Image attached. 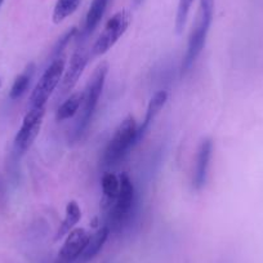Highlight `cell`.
Returning <instances> with one entry per match:
<instances>
[{"mask_svg":"<svg viewBox=\"0 0 263 263\" xmlns=\"http://www.w3.org/2000/svg\"><path fill=\"white\" fill-rule=\"evenodd\" d=\"M108 72V65L106 62L100 63L96 67L89 83L84 90V102H83L82 112H80L79 120H78L77 129H75V137L79 138L89 125L93 118L96 108H97L98 101L102 95L103 87L106 83V77Z\"/></svg>","mask_w":263,"mask_h":263,"instance_id":"7a4b0ae2","label":"cell"},{"mask_svg":"<svg viewBox=\"0 0 263 263\" xmlns=\"http://www.w3.org/2000/svg\"><path fill=\"white\" fill-rule=\"evenodd\" d=\"M0 85H2V80H0Z\"/></svg>","mask_w":263,"mask_h":263,"instance_id":"603a6c76","label":"cell"},{"mask_svg":"<svg viewBox=\"0 0 263 263\" xmlns=\"http://www.w3.org/2000/svg\"><path fill=\"white\" fill-rule=\"evenodd\" d=\"M3 3H4V0H0V7L3 6Z\"/></svg>","mask_w":263,"mask_h":263,"instance_id":"44dd1931","label":"cell"},{"mask_svg":"<svg viewBox=\"0 0 263 263\" xmlns=\"http://www.w3.org/2000/svg\"><path fill=\"white\" fill-rule=\"evenodd\" d=\"M102 208L103 211H108L112 205V203L115 201V199L118 197L119 190H120V177L115 176L114 173H106L102 177Z\"/></svg>","mask_w":263,"mask_h":263,"instance_id":"9a60e30c","label":"cell"},{"mask_svg":"<svg viewBox=\"0 0 263 263\" xmlns=\"http://www.w3.org/2000/svg\"><path fill=\"white\" fill-rule=\"evenodd\" d=\"M80 218H82V209H80L79 204L75 200L69 201L67 205H66L65 218H63L62 223L60 224V229H58L57 234L54 236L55 241H58L62 237L67 236L74 230L75 224H78Z\"/></svg>","mask_w":263,"mask_h":263,"instance_id":"5bb4252c","label":"cell"},{"mask_svg":"<svg viewBox=\"0 0 263 263\" xmlns=\"http://www.w3.org/2000/svg\"><path fill=\"white\" fill-rule=\"evenodd\" d=\"M138 143V125L136 119L128 115L114 132L112 137L106 147L103 160L107 165L120 160L130 147Z\"/></svg>","mask_w":263,"mask_h":263,"instance_id":"3957f363","label":"cell"},{"mask_svg":"<svg viewBox=\"0 0 263 263\" xmlns=\"http://www.w3.org/2000/svg\"><path fill=\"white\" fill-rule=\"evenodd\" d=\"M45 107H29L21 126L14 137L13 148L17 155H24L32 146L42 129Z\"/></svg>","mask_w":263,"mask_h":263,"instance_id":"8992f818","label":"cell"},{"mask_svg":"<svg viewBox=\"0 0 263 263\" xmlns=\"http://www.w3.org/2000/svg\"><path fill=\"white\" fill-rule=\"evenodd\" d=\"M65 69L66 61L63 55L50 61L30 96L29 107H45L47 106L48 100L62 80Z\"/></svg>","mask_w":263,"mask_h":263,"instance_id":"277c9868","label":"cell"},{"mask_svg":"<svg viewBox=\"0 0 263 263\" xmlns=\"http://www.w3.org/2000/svg\"><path fill=\"white\" fill-rule=\"evenodd\" d=\"M90 239V234L84 229H74L66 236L62 248L58 252L54 263H75L82 255Z\"/></svg>","mask_w":263,"mask_h":263,"instance_id":"ba28073f","label":"cell"},{"mask_svg":"<svg viewBox=\"0 0 263 263\" xmlns=\"http://www.w3.org/2000/svg\"><path fill=\"white\" fill-rule=\"evenodd\" d=\"M111 0H92L89 9L87 12L84 21V27L82 30V36L87 37L95 31L96 27L101 22V20L105 16L107 7Z\"/></svg>","mask_w":263,"mask_h":263,"instance_id":"7c38bea8","label":"cell"},{"mask_svg":"<svg viewBox=\"0 0 263 263\" xmlns=\"http://www.w3.org/2000/svg\"><path fill=\"white\" fill-rule=\"evenodd\" d=\"M213 153V142L209 138L201 141L196 153V163H195L194 177H192V184L196 190L203 189L208 177L209 163Z\"/></svg>","mask_w":263,"mask_h":263,"instance_id":"30bf717a","label":"cell"},{"mask_svg":"<svg viewBox=\"0 0 263 263\" xmlns=\"http://www.w3.org/2000/svg\"><path fill=\"white\" fill-rule=\"evenodd\" d=\"M120 190L118 197L107 211V224L106 226L114 231H119L128 219L132 206L135 203V186L126 173L120 174Z\"/></svg>","mask_w":263,"mask_h":263,"instance_id":"5b68a950","label":"cell"},{"mask_svg":"<svg viewBox=\"0 0 263 263\" xmlns=\"http://www.w3.org/2000/svg\"><path fill=\"white\" fill-rule=\"evenodd\" d=\"M194 0H178V8H177L176 16V31L177 34H181L186 26L187 18H189L190 11H191Z\"/></svg>","mask_w":263,"mask_h":263,"instance_id":"d6986e66","label":"cell"},{"mask_svg":"<svg viewBox=\"0 0 263 263\" xmlns=\"http://www.w3.org/2000/svg\"><path fill=\"white\" fill-rule=\"evenodd\" d=\"M108 235H110V229H108L107 226L101 227L96 234H93L92 236H90L84 252L82 253V255L78 258V260L75 263H87L89 262V260H92L93 258L100 253V250L102 249L103 245L106 244V241H107L108 239Z\"/></svg>","mask_w":263,"mask_h":263,"instance_id":"4fadbf2b","label":"cell"},{"mask_svg":"<svg viewBox=\"0 0 263 263\" xmlns=\"http://www.w3.org/2000/svg\"><path fill=\"white\" fill-rule=\"evenodd\" d=\"M214 16V0H200L199 9H197L196 20L192 27V31L187 42L186 53L182 61V74H186L190 70L197 57L200 55L201 50L205 47L206 36L212 26Z\"/></svg>","mask_w":263,"mask_h":263,"instance_id":"6da1fadb","label":"cell"},{"mask_svg":"<svg viewBox=\"0 0 263 263\" xmlns=\"http://www.w3.org/2000/svg\"><path fill=\"white\" fill-rule=\"evenodd\" d=\"M80 2L82 0H57L53 9V22L60 24L65 21L67 17H70L77 11L78 7L80 6Z\"/></svg>","mask_w":263,"mask_h":263,"instance_id":"ac0fdd59","label":"cell"},{"mask_svg":"<svg viewBox=\"0 0 263 263\" xmlns=\"http://www.w3.org/2000/svg\"><path fill=\"white\" fill-rule=\"evenodd\" d=\"M83 102H84V90H83V92L72 93V95L58 107L57 112H55V119H57V121L67 120V119H71L72 116L77 115L79 108L83 106Z\"/></svg>","mask_w":263,"mask_h":263,"instance_id":"2e32d148","label":"cell"},{"mask_svg":"<svg viewBox=\"0 0 263 263\" xmlns=\"http://www.w3.org/2000/svg\"><path fill=\"white\" fill-rule=\"evenodd\" d=\"M88 61H89V53L87 49L80 48L75 50L61 80V95L70 93V90H72V88L78 84L80 77L84 72V69L87 67Z\"/></svg>","mask_w":263,"mask_h":263,"instance_id":"9c48e42d","label":"cell"},{"mask_svg":"<svg viewBox=\"0 0 263 263\" xmlns=\"http://www.w3.org/2000/svg\"><path fill=\"white\" fill-rule=\"evenodd\" d=\"M141 2H142V0H136V3H137V4H140Z\"/></svg>","mask_w":263,"mask_h":263,"instance_id":"7402d4cb","label":"cell"},{"mask_svg":"<svg viewBox=\"0 0 263 263\" xmlns=\"http://www.w3.org/2000/svg\"><path fill=\"white\" fill-rule=\"evenodd\" d=\"M34 72L35 65L34 63H29V65L25 67L24 71L14 79L13 84H12L11 90H9V98H11V100H18V98H21L22 96L26 93V90L29 89L30 87L32 77H34Z\"/></svg>","mask_w":263,"mask_h":263,"instance_id":"e0dca14e","label":"cell"},{"mask_svg":"<svg viewBox=\"0 0 263 263\" xmlns=\"http://www.w3.org/2000/svg\"><path fill=\"white\" fill-rule=\"evenodd\" d=\"M129 24H130V16L126 11H120L114 14L106 22L102 32L93 44L92 54L102 55L107 53L119 42V39L125 34Z\"/></svg>","mask_w":263,"mask_h":263,"instance_id":"52a82bcc","label":"cell"},{"mask_svg":"<svg viewBox=\"0 0 263 263\" xmlns=\"http://www.w3.org/2000/svg\"><path fill=\"white\" fill-rule=\"evenodd\" d=\"M77 34H78L77 27H71L69 31L65 32V34L60 37V40L57 42V44H55L54 48H53L52 60H54V58H58L62 55V52L65 50V48L67 47V44H69L72 39H74V36Z\"/></svg>","mask_w":263,"mask_h":263,"instance_id":"ffe728a7","label":"cell"},{"mask_svg":"<svg viewBox=\"0 0 263 263\" xmlns=\"http://www.w3.org/2000/svg\"><path fill=\"white\" fill-rule=\"evenodd\" d=\"M168 102V93L165 90H159L155 95L153 96V98L150 100L147 106V110H146L145 119H143L142 124L138 126V142L143 138L146 130L148 129V126L151 125L154 120H155L156 116L160 114V111L163 110L164 106Z\"/></svg>","mask_w":263,"mask_h":263,"instance_id":"8fae6325","label":"cell"}]
</instances>
